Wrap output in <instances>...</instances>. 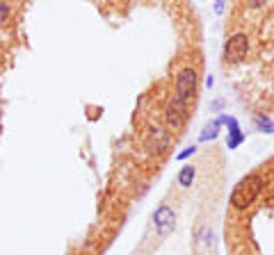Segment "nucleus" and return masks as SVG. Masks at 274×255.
<instances>
[{"label": "nucleus", "instance_id": "nucleus-3", "mask_svg": "<svg viewBox=\"0 0 274 255\" xmlns=\"http://www.w3.org/2000/svg\"><path fill=\"white\" fill-rule=\"evenodd\" d=\"M224 255H274V153L233 183L222 208Z\"/></svg>", "mask_w": 274, "mask_h": 255}, {"label": "nucleus", "instance_id": "nucleus-2", "mask_svg": "<svg viewBox=\"0 0 274 255\" xmlns=\"http://www.w3.org/2000/svg\"><path fill=\"white\" fill-rule=\"evenodd\" d=\"M222 68L240 103L274 121V3L229 7Z\"/></svg>", "mask_w": 274, "mask_h": 255}, {"label": "nucleus", "instance_id": "nucleus-1", "mask_svg": "<svg viewBox=\"0 0 274 255\" xmlns=\"http://www.w3.org/2000/svg\"><path fill=\"white\" fill-rule=\"evenodd\" d=\"M224 208V166L203 150L171 178L130 255H219Z\"/></svg>", "mask_w": 274, "mask_h": 255}]
</instances>
